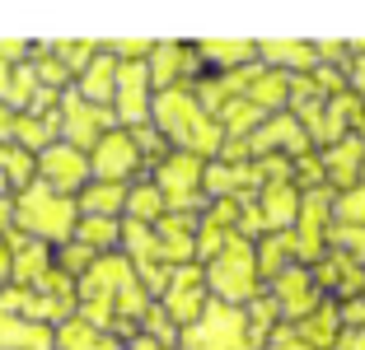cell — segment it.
<instances>
[{"label": "cell", "mask_w": 365, "mask_h": 350, "mask_svg": "<svg viewBox=\"0 0 365 350\" xmlns=\"http://www.w3.org/2000/svg\"><path fill=\"white\" fill-rule=\"evenodd\" d=\"M150 122L164 140H169L178 154H197V159L211 164V154L225 149V127L197 103L192 89H164L155 94V107H150Z\"/></svg>", "instance_id": "cell-1"}, {"label": "cell", "mask_w": 365, "mask_h": 350, "mask_svg": "<svg viewBox=\"0 0 365 350\" xmlns=\"http://www.w3.org/2000/svg\"><path fill=\"white\" fill-rule=\"evenodd\" d=\"M76 224H80V206L76 196H61V191L43 187V182H33L29 191H19V201H14V229H24L29 238L47 248H61L76 238Z\"/></svg>", "instance_id": "cell-2"}, {"label": "cell", "mask_w": 365, "mask_h": 350, "mask_svg": "<svg viewBox=\"0 0 365 350\" xmlns=\"http://www.w3.org/2000/svg\"><path fill=\"white\" fill-rule=\"evenodd\" d=\"M202 271H206L211 295H220V304H239V308L258 295V280H262L258 276V248L248 243V238H239V233L202 266Z\"/></svg>", "instance_id": "cell-3"}, {"label": "cell", "mask_w": 365, "mask_h": 350, "mask_svg": "<svg viewBox=\"0 0 365 350\" xmlns=\"http://www.w3.org/2000/svg\"><path fill=\"white\" fill-rule=\"evenodd\" d=\"M178 346L182 350H253V341H248V313L239 304L211 299L202 308V318L178 332Z\"/></svg>", "instance_id": "cell-4"}, {"label": "cell", "mask_w": 365, "mask_h": 350, "mask_svg": "<svg viewBox=\"0 0 365 350\" xmlns=\"http://www.w3.org/2000/svg\"><path fill=\"white\" fill-rule=\"evenodd\" d=\"M202 178H206V159L178 154V149L155 169V187H160L169 215H192V211H202V206H211L206 191H202Z\"/></svg>", "instance_id": "cell-5"}, {"label": "cell", "mask_w": 365, "mask_h": 350, "mask_svg": "<svg viewBox=\"0 0 365 350\" xmlns=\"http://www.w3.org/2000/svg\"><path fill=\"white\" fill-rule=\"evenodd\" d=\"M328 224H333V187H314L300 196V215H295V229H290V243H295V262L314 266L328 248Z\"/></svg>", "instance_id": "cell-6"}, {"label": "cell", "mask_w": 365, "mask_h": 350, "mask_svg": "<svg viewBox=\"0 0 365 350\" xmlns=\"http://www.w3.org/2000/svg\"><path fill=\"white\" fill-rule=\"evenodd\" d=\"M108 131H118V112L113 107H98V103H85L76 94V85L66 89L61 94V140L66 145H76L80 154H89Z\"/></svg>", "instance_id": "cell-7"}, {"label": "cell", "mask_w": 365, "mask_h": 350, "mask_svg": "<svg viewBox=\"0 0 365 350\" xmlns=\"http://www.w3.org/2000/svg\"><path fill=\"white\" fill-rule=\"evenodd\" d=\"M150 107H155V85H150V65L145 61H122L118 65V94H113V112L127 131L150 127Z\"/></svg>", "instance_id": "cell-8"}, {"label": "cell", "mask_w": 365, "mask_h": 350, "mask_svg": "<svg viewBox=\"0 0 365 350\" xmlns=\"http://www.w3.org/2000/svg\"><path fill=\"white\" fill-rule=\"evenodd\" d=\"M206 304H211V285H206V271L197 262L192 266H178V271L169 276V285H164V295H160V308L178 322V332L187 327V322L202 318Z\"/></svg>", "instance_id": "cell-9"}, {"label": "cell", "mask_w": 365, "mask_h": 350, "mask_svg": "<svg viewBox=\"0 0 365 350\" xmlns=\"http://www.w3.org/2000/svg\"><path fill=\"white\" fill-rule=\"evenodd\" d=\"M38 182L52 191H61V196H71V191H85L89 182H94V173H89V154H80L76 145H66V140H56V145H47L43 154H38Z\"/></svg>", "instance_id": "cell-10"}, {"label": "cell", "mask_w": 365, "mask_h": 350, "mask_svg": "<svg viewBox=\"0 0 365 350\" xmlns=\"http://www.w3.org/2000/svg\"><path fill=\"white\" fill-rule=\"evenodd\" d=\"M277 149H286V159L314 154V140L304 136V127H300L290 112L267 117V122H262V127L248 136V159H267V154H277Z\"/></svg>", "instance_id": "cell-11"}, {"label": "cell", "mask_w": 365, "mask_h": 350, "mask_svg": "<svg viewBox=\"0 0 365 350\" xmlns=\"http://www.w3.org/2000/svg\"><path fill=\"white\" fill-rule=\"evenodd\" d=\"M272 304H277V313L295 327L300 318H309L314 308L323 304V290L314 285L309 266H286L277 280H272Z\"/></svg>", "instance_id": "cell-12"}, {"label": "cell", "mask_w": 365, "mask_h": 350, "mask_svg": "<svg viewBox=\"0 0 365 350\" xmlns=\"http://www.w3.org/2000/svg\"><path fill=\"white\" fill-rule=\"evenodd\" d=\"M136 169H140V154H136V140H131L127 127L108 131V136L89 149V173H94V182H127Z\"/></svg>", "instance_id": "cell-13"}, {"label": "cell", "mask_w": 365, "mask_h": 350, "mask_svg": "<svg viewBox=\"0 0 365 350\" xmlns=\"http://www.w3.org/2000/svg\"><path fill=\"white\" fill-rule=\"evenodd\" d=\"M150 85L155 94H164V89H178V80H202V61H197V47L187 43H155L150 52Z\"/></svg>", "instance_id": "cell-14"}, {"label": "cell", "mask_w": 365, "mask_h": 350, "mask_svg": "<svg viewBox=\"0 0 365 350\" xmlns=\"http://www.w3.org/2000/svg\"><path fill=\"white\" fill-rule=\"evenodd\" d=\"M309 276H314V285L328 295L333 290V304L337 299H361L365 295V266H356V262H346V257H337V253H328V257H319V262L309 266Z\"/></svg>", "instance_id": "cell-15"}, {"label": "cell", "mask_w": 365, "mask_h": 350, "mask_svg": "<svg viewBox=\"0 0 365 350\" xmlns=\"http://www.w3.org/2000/svg\"><path fill=\"white\" fill-rule=\"evenodd\" d=\"M323 159V178H328V187L333 191H351L356 178H361V164H365V136H342L337 145H328L319 154Z\"/></svg>", "instance_id": "cell-16"}, {"label": "cell", "mask_w": 365, "mask_h": 350, "mask_svg": "<svg viewBox=\"0 0 365 350\" xmlns=\"http://www.w3.org/2000/svg\"><path fill=\"white\" fill-rule=\"evenodd\" d=\"M155 238H160V257L178 271V266H192L197 257V220L192 215H164L155 224Z\"/></svg>", "instance_id": "cell-17"}, {"label": "cell", "mask_w": 365, "mask_h": 350, "mask_svg": "<svg viewBox=\"0 0 365 350\" xmlns=\"http://www.w3.org/2000/svg\"><path fill=\"white\" fill-rule=\"evenodd\" d=\"M258 65L281 70V75H309L319 70V47L290 43V38H267V43H258Z\"/></svg>", "instance_id": "cell-18"}, {"label": "cell", "mask_w": 365, "mask_h": 350, "mask_svg": "<svg viewBox=\"0 0 365 350\" xmlns=\"http://www.w3.org/2000/svg\"><path fill=\"white\" fill-rule=\"evenodd\" d=\"M197 61H202V75L244 70V65H258V43H244V38H211V43H197Z\"/></svg>", "instance_id": "cell-19"}, {"label": "cell", "mask_w": 365, "mask_h": 350, "mask_svg": "<svg viewBox=\"0 0 365 350\" xmlns=\"http://www.w3.org/2000/svg\"><path fill=\"white\" fill-rule=\"evenodd\" d=\"M118 56L113 52H98L94 61L80 70L76 80V94L85 98V103H98V107H113V94H118Z\"/></svg>", "instance_id": "cell-20"}, {"label": "cell", "mask_w": 365, "mask_h": 350, "mask_svg": "<svg viewBox=\"0 0 365 350\" xmlns=\"http://www.w3.org/2000/svg\"><path fill=\"white\" fill-rule=\"evenodd\" d=\"M0 350H56V332L0 308Z\"/></svg>", "instance_id": "cell-21"}, {"label": "cell", "mask_w": 365, "mask_h": 350, "mask_svg": "<svg viewBox=\"0 0 365 350\" xmlns=\"http://www.w3.org/2000/svg\"><path fill=\"white\" fill-rule=\"evenodd\" d=\"M290 332H295L304 346H314V350H333L337 336H342V308H337L333 299H323V304L314 308L309 318H300Z\"/></svg>", "instance_id": "cell-22"}, {"label": "cell", "mask_w": 365, "mask_h": 350, "mask_svg": "<svg viewBox=\"0 0 365 350\" xmlns=\"http://www.w3.org/2000/svg\"><path fill=\"white\" fill-rule=\"evenodd\" d=\"M56 332V350H127V341H118L113 332H98L94 322H85L76 313V318H66Z\"/></svg>", "instance_id": "cell-23"}, {"label": "cell", "mask_w": 365, "mask_h": 350, "mask_svg": "<svg viewBox=\"0 0 365 350\" xmlns=\"http://www.w3.org/2000/svg\"><path fill=\"white\" fill-rule=\"evenodd\" d=\"M127 182H89L76 196L80 215H98V220H122L127 215Z\"/></svg>", "instance_id": "cell-24"}, {"label": "cell", "mask_w": 365, "mask_h": 350, "mask_svg": "<svg viewBox=\"0 0 365 350\" xmlns=\"http://www.w3.org/2000/svg\"><path fill=\"white\" fill-rule=\"evenodd\" d=\"M258 211L272 233H286V229H295V215H300V191L290 182H277V187L258 191Z\"/></svg>", "instance_id": "cell-25"}, {"label": "cell", "mask_w": 365, "mask_h": 350, "mask_svg": "<svg viewBox=\"0 0 365 350\" xmlns=\"http://www.w3.org/2000/svg\"><path fill=\"white\" fill-rule=\"evenodd\" d=\"M286 266H300V262H295L290 229H286V233H267V238H258V276H262V280H277Z\"/></svg>", "instance_id": "cell-26"}, {"label": "cell", "mask_w": 365, "mask_h": 350, "mask_svg": "<svg viewBox=\"0 0 365 350\" xmlns=\"http://www.w3.org/2000/svg\"><path fill=\"white\" fill-rule=\"evenodd\" d=\"M76 243L94 248L98 257L113 253V248H122V220H98V215H80V224H76Z\"/></svg>", "instance_id": "cell-27"}, {"label": "cell", "mask_w": 365, "mask_h": 350, "mask_svg": "<svg viewBox=\"0 0 365 350\" xmlns=\"http://www.w3.org/2000/svg\"><path fill=\"white\" fill-rule=\"evenodd\" d=\"M164 215H169V206H164V196H160V187H155V182H140V187L127 191V215H122V220L160 224Z\"/></svg>", "instance_id": "cell-28"}, {"label": "cell", "mask_w": 365, "mask_h": 350, "mask_svg": "<svg viewBox=\"0 0 365 350\" xmlns=\"http://www.w3.org/2000/svg\"><path fill=\"white\" fill-rule=\"evenodd\" d=\"M33 173H38V159H33L24 145L5 140V145H0V178L10 182V187L29 191V187H33Z\"/></svg>", "instance_id": "cell-29"}, {"label": "cell", "mask_w": 365, "mask_h": 350, "mask_svg": "<svg viewBox=\"0 0 365 350\" xmlns=\"http://www.w3.org/2000/svg\"><path fill=\"white\" fill-rule=\"evenodd\" d=\"M244 313H248V341H253V350L267 346L272 332H277V322H281V313H277V304H272V295H253Z\"/></svg>", "instance_id": "cell-30"}, {"label": "cell", "mask_w": 365, "mask_h": 350, "mask_svg": "<svg viewBox=\"0 0 365 350\" xmlns=\"http://www.w3.org/2000/svg\"><path fill=\"white\" fill-rule=\"evenodd\" d=\"M328 248L361 266L365 262V229H356V224H328Z\"/></svg>", "instance_id": "cell-31"}, {"label": "cell", "mask_w": 365, "mask_h": 350, "mask_svg": "<svg viewBox=\"0 0 365 350\" xmlns=\"http://www.w3.org/2000/svg\"><path fill=\"white\" fill-rule=\"evenodd\" d=\"M98 52H103V47L89 43V38H76V43H52V56H56V61H61L71 75H76V80H80V70H85V65L94 61Z\"/></svg>", "instance_id": "cell-32"}, {"label": "cell", "mask_w": 365, "mask_h": 350, "mask_svg": "<svg viewBox=\"0 0 365 350\" xmlns=\"http://www.w3.org/2000/svg\"><path fill=\"white\" fill-rule=\"evenodd\" d=\"M94 262H98V253H94V248H85V243H76V238L56 248V266H61L66 276H85Z\"/></svg>", "instance_id": "cell-33"}, {"label": "cell", "mask_w": 365, "mask_h": 350, "mask_svg": "<svg viewBox=\"0 0 365 350\" xmlns=\"http://www.w3.org/2000/svg\"><path fill=\"white\" fill-rule=\"evenodd\" d=\"M131 140H136V154H140V164H145V159L164 164V159L173 154V145L160 136V131H155V122H150V127H136V131H131Z\"/></svg>", "instance_id": "cell-34"}, {"label": "cell", "mask_w": 365, "mask_h": 350, "mask_svg": "<svg viewBox=\"0 0 365 350\" xmlns=\"http://www.w3.org/2000/svg\"><path fill=\"white\" fill-rule=\"evenodd\" d=\"M333 220L365 229V182H361V187H351V191H342V196L333 201Z\"/></svg>", "instance_id": "cell-35"}, {"label": "cell", "mask_w": 365, "mask_h": 350, "mask_svg": "<svg viewBox=\"0 0 365 350\" xmlns=\"http://www.w3.org/2000/svg\"><path fill=\"white\" fill-rule=\"evenodd\" d=\"M103 52H113L118 61H150L155 43H145V38H118V43H108Z\"/></svg>", "instance_id": "cell-36"}, {"label": "cell", "mask_w": 365, "mask_h": 350, "mask_svg": "<svg viewBox=\"0 0 365 350\" xmlns=\"http://www.w3.org/2000/svg\"><path fill=\"white\" fill-rule=\"evenodd\" d=\"M337 308H342V327L365 332V295L361 299H346V304H337Z\"/></svg>", "instance_id": "cell-37"}, {"label": "cell", "mask_w": 365, "mask_h": 350, "mask_svg": "<svg viewBox=\"0 0 365 350\" xmlns=\"http://www.w3.org/2000/svg\"><path fill=\"white\" fill-rule=\"evenodd\" d=\"M262 350H314V346H304V341L295 336L290 327H281V332H272V341H267Z\"/></svg>", "instance_id": "cell-38"}, {"label": "cell", "mask_w": 365, "mask_h": 350, "mask_svg": "<svg viewBox=\"0 0 365 350\" xmlns=\"http://www.w3.org/2000/svg\"><path fill=\"white\" fill-rule=\"evenodd\" d=\"M14 127H19V112H14L10 103H0V145L14 140Z\"/></svg>", "instance_id": "cell-39"}, {"label": "cell", "mask_w": 365, "mask_h": 350, "mask_svg": "<svg viewBox=\"0 0 365 350\" xmlns=\"http://www.w3.org/2000/svg\"><path fill=\"white\" fill-rule=\"evenodd\" d=\"M333 350H365V332L342 327V336H337V346H333Z\"/></svg>", "instance_id": "cell-40"}, {"label": "cell", "mask_w": 365, "mask_h": 350, "mask_svg": "<svg viewBox=\"0 0 365 350\" xmlns=\"http://www.w3.org/2000/svg\"><path fill=\"white\" fill-rule=\"evenodd\" d=\"M10 266H14V257H10V243L0 238V290L10 285Z\"/></svg>", "instance_id": "cell-41"}, {"label": "cell", "mask_w": 365, "mask_h": 350, "mask_svg": "<svg viewBox=\"0 0 365 350\" xmlns=\"http://www.w3.org/2000/svg\"><path fill=\"white\" fill-rule=\"evenodd\" d=\"M127 350H173V346H160V341H150V336H136V341H127Z\"/></svg>", "instance_id": "cell-42"}, {"label": "cell", "mask_w": 365, "mask_h": 350, "mask_svg": "<svg viewBox=\"0 0 365 350\" xmlns=\"http://www.w3.org/2000/svg\"><path fill=\"white\" fill-rule=\"evenodd\" d=\"M10 75H14V65H5V61H0V103H5V89H10Z\"/></svg>", "instance_id": "cell-43"}, {"label": "cell", "mask_w": 365, "mask_h": 350, "mask_svg": "<svg viewBox=\"0 0 365 350\" xmlns=\"http://www.w3.org/2000/svg\"><path fill=\"white\" fill-rule=\"evenodd\" d=\"M5 187H10V182H5V178H0V196H5Z\"/></svg>", "instance_id": "cell-44"}, {"label": "cell", "mask_w": 365, "mask_h": 350, "mask_svg": "<svg viewBox=\"0 0 365 350\" xmlns=\"http://www.w3.org/2000/svg\"><path fill=\"white\" fill-rule=\"evenodd\" d=\"M361 178H365V164H361Z\"/></svg>", "instance_id": "cell-45"}]
</instances>
